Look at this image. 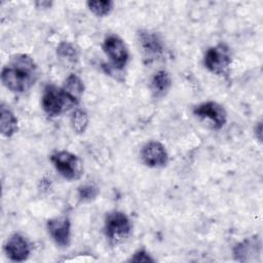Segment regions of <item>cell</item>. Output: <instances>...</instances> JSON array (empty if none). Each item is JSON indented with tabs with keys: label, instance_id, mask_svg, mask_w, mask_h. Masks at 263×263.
<instances>
[{
	"label": "cell",
	"instance_id": "e0dca14e",
	"mask_svg": "<svg viewBox=\"0 0 263 263\" xmlns=\"http://www.w3.org/2000/svg\"><path fill=\"white\" fill-rule=\"evenodd\" d=\"M86 5L89 11L99 17H104L109 15L114 8V2L110 0L87 1Z\"/></svg>",
	"mask_w": 263,
	"mask_h": 263
},
{
	"label": "cell",
	"instance_id": "44dd1931",
	"mask_svg": "<svg viewBox=\"0 0 263 263\" xmlns=\"http://www.w3.org/2000/svg\"><path fill=\"white\" fill-rule=\"evenodd\" d=\"M261 121H259L258 123H257V125L255 126V136L257 137V139L259 140V141H261Z\"/></svg>",
	"mask_w": 263,
	"mask_h": 263
},
{
	"label": "cell",
	"instance_id": "277c9868",
	"mask_svg": "<svg viewBox=\"0 0 263 263\" xmlns=\"http://www.w3.org/2000/svg\"><path fill=\"white\" fill-rule=\"evenodd\" d=\"M50 161L59 174L69 180H78L83 174V163L81 159L74 153L61 150L50 155Z\"/></svg>",
	"mask_w": 263,
	"mask_h": 263
},
{
	"label": "cell",
	"instance_id": "7c38bea8",
	"mask_svg": "<svg viewBox=\"0 0 263 263\" xmlns=\"http://www.w3.org/2000/svg\"><path fill=\"white\" fill-rule=\"evenodd\" d=\"M172 87V77L166 70H158L151 78L150 90L155 99L164 98Z\"/></svg>",
	"mask_w": 263,
	"mask_h": 263
},
{
	"label": "cell",
	"instance_id": "8fae6325",
	"mask_svg": "<svg viewBox=\"0 0 263 263\" xmlns=\"http://www.w3.org/2000/svg\"><path fill=\"white\" fill-rule=\"evenodd\" d=\"M4 252L11 261L23 262L28 259L31 253V247L25 236L20 233H14L6 240Z\"/></svg>",
	"mask_w": 263,
	"mask_h": 263
},
{
	"label": "cell",
	"instance_id": "7a4b0ae2",
	"mask_svg": "<svg viewBox=\"0 0 263 263\" xmlns=\"http://www.w3.org/2000/svg\"><path fill=\"white\" fill-rule=\"evenodd\" d=\"M232 63L231 48L224 42L210 47L203 55L205 69L218 76H226Z\"/></svg>",
	"mask_w": 263,
	"mask_h": 263
},
{
	"label": "cell",
	"instance_id": "30bf717a",
	"mask_svg": "<svg viewBox=\"0 0 263 263\" xmlns=\"http://www.w3.org/2000/svg\"><path fill=\"white\" fill-rule=\"evenodd\" d=\"M47 231L52 240L62 248L70 245L71 240V222L69 218L61 216L49 219L46 223Z\"/></svg>",
	"mask_w": 263,
	"mask_h": 263
},
{
	"label": "cell",
	"instance_id": "8992f818",
	"mask_svg": "<svg viewBox=\"0 0 263 263\" xmlns=\"http://www.w3.org/2000/svg\"><path fill=\"white\" fill-rule=\"evenodd\" d=\"M193 115L213 129H221L227 121L226 110L220 104L208 101L193 108Z\"/></svg>",
	"mask_w": 263,
	"mask_h": 263
},
{
	"label": "cell",
	"instance_id": "5b68a950",
	"mask_svg": "<svg viewBox=\"0 0 263 263\" xmlns=\"http://www.w3.org/2000/svg\"><path fill=\"white\" fill-rule=\"evenodd\" d=\"M130 231V220L123 212L113 211L107 214L104 223V232L110 241H121L129 235Z\"/></svg>",
	"mask_w": 263,
	"mask_h": 263
},
{
	"label": "cell",
	"instance_id": "ac0fdd59",
	"mask_svg": "<svg viewBox=\"0 0 263 263\" xmlns=\"http://www.w3.org/2000/svg\"><path fill=\"white\" fill-rule=\"evenodd\" d=\"M57 54L62 60H66V62L71 63L76 62L78 58V52L75 46L67 41H63L59 44V46L57 47Z\"/></svg>",
	"mask_w": 263,
	"mask_h": 263
},
{
	"label": "cell",
	"instance_id": "9c48e42d",
	"mask_svg": "<svg viewBox=\"0 0 263 263\" xmlns=\"http://www.w3.org/2000/svg\"><path fill=\"white\" fill-rule=\"evenodd\" d=\"M141 158L145 165L153 168L163 167L168 162V154L165 147L157 141H150L143 146Z\"/></svg>",
	"mask_w": 263,
	"mask_h": 263
},
{
	"label": "cell",
	"instance_id": "6da1fadb",
	"mask_svg": "<svg viewBox=\"0 0 263 263\" xmlns=\"http://www.w3.org/2000/svg\"><path fill=\"white\" fill-rule=\"evenodd\" d=\"M38 78V67L34 59L27 53L11 55L1 72L3 85L14 93L28 91Z\"/></svg>",
	"mask_w": 263,
	"mask_h": 263
},
{
	"label": "cell",
	"instance_id": "d6986e66",
	"mask_svg": "<svg viewBox=\"0 0 263 263\" xmlns=\"http://www.w3.org/2000/svg\"><path fill=\"white\" fill-rule=\"evenodd\" d=\"M99 194V188L92 184H83L78 187V197L82 201L93 200Z\"/></svg>",
	"mask_w": 263,
	"mask_h": 263
},
{
	"label": "cell",
	"instance_id": "4fadbf2b",
	"mask_svg": "<svg viewBox=\"0 0 263 263\" xmlns=\"http://www.w3.org/2000/svg\"><path fill=\"white\" fill-rule=\"evenodd\" d=\"M260 242L255 238H246L245 240L238 242L233 248V256L235 260L240 262H246L250 260V257L260 253Z\"/></svg>",
	"mask_w": 263,
	"mask_h": 263
},
{
	"label": "cell",
	"instance_id": "3957f363",
	"mask_svg": "<svg viewBox=\"0 0 263 263\" xmlns=\"http://www.w3.org/2000/svg\"><path fill=\"white\" fill-rule=\"evenodd\" d=\"M74 106L76 105L65 93L62 87L53 84L45 86L41 97V107L48 116H59Z\"/></svg>",
	"mask_w": 263,
	"mask_h": 263
},
{
	"label": "cell",
	"instance_id": "ba28073f",
	"mask_svg": "<svg viewBox=\"0 0 263 263\" xmlns=\"http://www.w3.org/2000/svg\"><path fill=\"white\" fill-rule=\"evenodd\" d=\"M138 43L144 59L148 62L158 59L164 51L162 40L154 32L141 30L138 33Z\"/></svg>",
	"mask_w": 263,
	"mask_h": 263
},
{
	"label": "cell",
	"instance_id": "52a82bcc",
	"mask_svg": "<svg viewBox=\"0 0 263 263\" xmlns=\"http://www.w3.org/2000/svg\"><path fill=\"white\" fill-rule=\"evenodd\" d=\"M103 50L114 69L122 70L127 65L129 59L128 48L124 40L118 35H108L104 39Z\"/></svg>",
	"mask_w": 263,
	"mask_h": 263
},
{
	"label": "cell",
	"instance_id": "2e32d148",
	"mask_svg": "<svg viewBox=\"0 0 263 263\" xmlns=\"http://www.w3.org/2000/svg\"><path fill=\"white\" fill-rule=\"evenodd\" d=\"M71 126L76 134H83L89 123V117L83 109H76L71 115Z\"/></svg>",
	"mask_w": 263,
	"mask_h": 263
},
{
	"label": "cell",
	"instance_id": "ffe728a7",
	"mask_svg": "<svg viewBox=\"0 0 263 263\" xmlns=\"http://www.w3.org/2000/svg\"><path fill=\"white\" fill-rule=\"evenodd\" d=\"M128 262H136V263H148V262H154V259L151 257V255L146 252L144 249L136 251L133 256L127 260Z\"/></svg>",
	"mask_w": 263,
	"mask_h": 263
},
{
	"label": "cell",
	"instance_id": "5bb4252c",
	"mask_svg": "<svg viewBox=\"0 0 263 263\" xmlns=\"http://www.w3.org/2000/svg\"><path fill=\"white\" fill-rule=\"evenodd\" d=\"M62 88L70 100L77 106L83 96L85 86L80 77H78L76 74H70L65 79Z\"/></svg>",
	"mask_w": 263,
	"mask_h": 263
},
{
	"label": "cell",
	"instance_id": "9a60e30c",
	"mask_svg": "<svg viewBox=\"0 0 263 263\" xmlns=\"http://www.w3.org/2000/svg\"><path fill=\"white\" fill-rule=\"evenodd\" d=\"M18 129V121L14 113L4 105L0 108V132L6 138L12 137Z\"/></svg>",
	"mask_w": 263,
	"mask_h": 263
}]
</instances>
